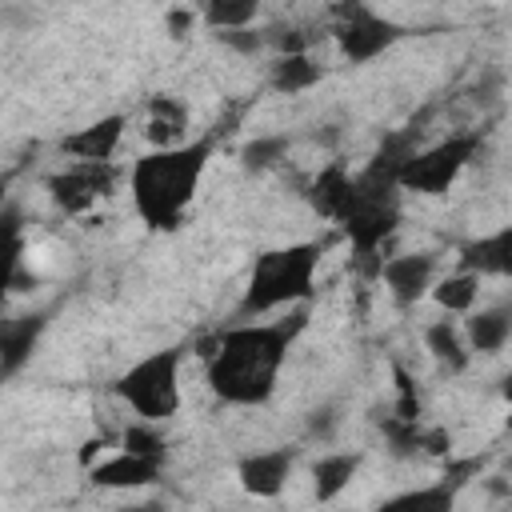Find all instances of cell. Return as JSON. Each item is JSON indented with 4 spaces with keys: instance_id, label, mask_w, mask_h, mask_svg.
Masks as SVG:
<instances>
[{
    "instance_id": "cell-7",
    "label": "cell",
    "mask_w": 512,
    "mask_h": 512,
    "mask_svg": "<svg viewBox=\"0 0 512 512\" xmlns=\"http://www.w3.org/2000/svg\"><path fill=\"white\" fill-rule=\"evenodd\" d=\"M380 280L388 284V296L400 308H408V304H416L436 284V256H428V252L392 256V260L380 264Z\"/></svg>"
},
{
    "instance_id": "cell-17",
    "label": "cell",
    "mask_w": 512,
    "mask_h": 512,
    "mask_svg": "<svg viewBox=\"0 0 512 512\" xmlns=\"http://www.w3.org/2000/svg\"><path fill=\"white\" fill-rule=\"evenodd\" d=\"M432 296L448 312H472L476 308V296H480V276L468 272V268H460V272L444 276L440 284H432Z\"/></svg>"
},
{
    "instance_id": "cell-13",
    "label": "cell",
    "mask_w": 512,
    "mask_h": 512,
    "mask_svg": "<svg viewBox=\"0 0 512 512\" xmlns=\"http://www.w3.org/2000/svg\"><path fill=\"white\" fill-rule=\"evenodd\" d=\"M468 316V324H464V344L472 348V352H500L504 344H508V336H512V312L504 308V304H496V308H472V312H464Z\"/></svg>"
},
{
    "instance_id": "cell-15",
    "label": "cell",
    "mask_w": 512,
    "mask_h": 512,
    "mask_svg": "<svg viewBox=\"0 0 512 512\" xmlns=\"http://www.w3.org/2000/svg\"><path fill=\"white\" fill-rule=\"evenodd\" d=\"M40 316H12V320H0V372H12L36 344L40 336Z\"/></svg>"
},
{
    "instance_id": "cell-3",
    "label": "cell",
    "mask_w": 512,
    "mask_h": 512,
    "mask_svg": "<svg viewBox=\"0 0 512 512\" xmlns=\"http://www.w3.org/2000/svg\"><path fill=\"white\" fill-rule=\"evenodd\" d=\"M320 264V248L316 244H292V248H276L264 252L248 276L244 300H240V320L248 316H268L276 308H288L296 300H304L312 292V276Z\"/></svg>"
},
{
    "instance_id": "cell-19",
    "label": "cell",
    "mask_w": 512,
    "mask_h": 512,
    "mask_svg": "<svg viewBox=\"0 0 512 512\" xmlns=\"http://www.w3.org/2000/svg\"><path fill=\"white\" fill-rule=\"evenodd\" d=\"M320 80V64H312L308 52H288L276 60V72H272V84L280 92H304Z\"/></svg>"
},
{
    "instance_id": "cell-24",
    "label": "cell",
    "mask_w": 512,
    "mask_h": 512,
    "mask_svg": "<svg viewBox=\"0 0 512 512\" xmlns=\"http://www.w3.org/2000/svg\"><path fill=\"white\" fill-rule=\"evenodd\" d=\"M4 204H8V180L0 176V208H4Z\"/></svg>"
},
{
    "instance_id": "cell-12",
    "label": "cell",
    "mask_w": 512,
    "mask_h": 512,
    "mask_svg": "<svg viewBox=\"0 0 512 512\" xmlns=\"http://www.w3.org/2000/svg\"><path fill=\"white\" fill-rule=\"evenodd\" d=\"M292 476V452L276 448V452H256L240 464V484L256 496H276Z\"/></svg>"
},
{
    "instance_id": "cell-18",
    "label": "cell",
    "mask_w": 512,
    "mask_h": 512,
    "mask_svg": "<svg viewBox=\"0 0 512 512\" xmlns=\"http://www.w3.org/2000/svg\"><path fill=\"white\" fill-rule=\"evenodd\" d=\"M360 468V456L356 452H340V456H320L316 468H312V480H316V496L320 500H332Z\"/></svg>"
},
{
    "instance_id": "cell-23",
    "label": "cell",
    "mask_w": 512,
    "mask_h": 512,
    "mask_svg": "<svg viewBox=\"0 0 512 512\" xmlns=\"http://www.w3.org/2000/svg\"><path fill=\"white\" fill-rule=\"evenodd\" d=\"M284 144H288V140H280V136H272V140H256V144H248L244 160H248L252 168H268V164L284 152Z\"/></svg>"
},
{
    "instance_id": "cell-6",
    "label": "cell",
    "mask_w": 512,
    "mask_h": 512,
    "mask_svg": "<svg viewBox=\"0 0 512 512\" xmlns=\"http://www.w3.org/2000/svg\"><path fill=\"white\" fill-rule=\"evenodd\" d=\"M396 36H400V28L392 24V20H384V16H376L372 8H364V4H344L340 8V20H336V44H340V52L348 56V60H372V56H380L384 48H392L396 44Z\"/></svg>"
},
{
    "instance_id": "cell-8",
    "label": "cell",
    "mask_w": 512,
    "mask_h": 512,
    "mask_svg": "<svg viewBox=\"0 0 512 512\" xmlns=\"http://www.w3.org/2000/svg\"><path fill=\"white\" fill-rule=\"evenodd\" d=\"M108 184H112L108 164H72L68 172L52 176V196L64 212H84L108 192Z\"/></svg>"
},
{
    "instance_id": "cell-16",
    "label": "cell",
    "mask_w": 512,
    "mask_h": 512,
    "mask_svg": "<svg viewBox=\"0 0 512 512\" xmlns=\"http://www.w3.org/2000/svg\"><path fill=\"white\" fill-rule=\"evenodd\" d=\"M184 128H188V112H184V104H176V100H168V96L152 100V116H148L144 136H148L156 148L184 144Z\"/></svg>"
},
{
    "instance_id": "cell-20",
    "label": "cell",
    "mask_w": 512,
    "mask_h": 512,
    "mask_svg": "<svg viewBox=\"0 0 512 512\" xmlns=\"http://www.w3.org/2000/svg\"><path fill=\"white\" fill-rule=\"evenodd\" d=\"M428 352H432L440 364H448L452 372L468 364V344H464V332H460V328H452L448 320H440V324H432V328H428Z\"/></svg>"
},
{
    "instance_id": "cell-11",
    "label": "cell",
    "mask_w": 512,
    "mask_h": 512,
    "mask_svg": "<svg viewBox=\"0 0 512 512\" xmlns=\"http://www.w3.org/2000/svg\"><path fill=\"white\" fill-rule=\"evenodd\" d=\"M24 252H28L24 216L12 204H4L0 208V296L20 284V276H24Z\"/></svg>"
},
{
    "instance_id": "cell-22",
    "label": "cell",
    "mask_w": 512,
    "mask_h": 512,
    "mask_svg": "<svg viewBox=\"0 0 512 512\" xmlns=\"http://www.w3.org/2000/svg\"><path fill=\"white\" fill-rule=\"evenodd\" d=\"M260 12V0H216L204 8V24H212L216 32H228V28H252Z\"/></svg>"
},
{
    "instance_id": "cell-14",
    "label": "cell",
    "mask_w": 512,
    "mask_h": 512,
    "mask_svg": "<svg viewBox=\"0 0 512 512\" xmlns=\"http://www.w3.org/2000/svg\"><path fill=\"white\" fill-rule=\"evenodd\" d=\"M460 268H468L476 276H504L512 268V232L500 228L496 236H484V240L468 244Z\"/></svg>"
},
{
    "instance_id": "cell-21",
    "label": "cell",
    "mask_w": 512,
    "mask_h": 512,
    "mask_svg": "<svg viewBox=\"0 0 512 512\" xmlns=\"http://www.w3.org/2000/svg\"><path fill=\"white\" fill-rule=\"evenodd\" d=\"M348 184H352V176H348L340 164L324 168V172L316 176V184H312V204H316L324 216H340V204H344V196H348Z\"/></svg>"
},
{
    "instance_id": "cell-1",
    "label": "cell",
    "mask_w": 512,
    "mask_h": 512,
    "mask_svg": "<svg viewBox=\"0 0 512 512\" xmlns=\"http://www.w3.org/2000/svg\"><path fill=\"white\" fill-rule=\"evenodd\" d=\"M300 320H244L216 340L208 352V384L228 404H264L288 360Z\"/></svg>"
},
{
    "instance_id": "cell-2",
    "label": "cell",
    "mask_w": 512,
    "mask_h": 512,
    "mask_svg": "<svg viewBox=\"0 0 512 512\" xmlns=\"http://www.w3.org/2000/svg\"><path fill=\"white\" fill-rule=\"evenodd\" d=\"M208 160H212V140H204V136L140 156L128 172L132 204H136L140 220L152 228H176L200 188Z\"/></svg>"
},
{
    "instance_id": "cell-25",
    "label": "cell",
    "mask_w": 512,
    "mask_h": 512,
    "mask_svg": "<svg viewBox=\"0 0 512 512\" xmlns=\"http://www.w3.org/2000/svg\"><path fill=\"white\" fill-rule=\"evenodd\" d=\"M188 4H196V8L204 12V8H208V4H216V0H188Z\"/></svg>"
},
{
    "instance_id": "cell-10",
    "label": "cell",
    "mask_w": 512,
    "mask_h": 512,
    "mask_svg": "<svg viewBox=\"0 0 512 512\" xmlns=\"http://www.w3.org/2000/svg\"><path fill=\"white\" fill-rule=\"evenodd\" d=\"M156 476H160V456L132 452V448H120L112 460L92 468V480L104 488H140V484H152Z\"/></svg>"
},
{
    "instance_id": "cell-5",
    "label": "cell",
    "mask_w": 512,
    "mask_h": 512,
    "mask_svg": "<svg viewBox=\"0 0 512 512\" xmlns=\"http://www.w3.org/2000/svg\"><path fill=\"white\" fill-rule=\"evenodd\" d=\"M480 148V136H448L440 144H428V148H416L400 172H396V184L400 188H416V192H444L460 168L472 160V152Z\"/></svg>"
},
{
    "instance_id": "cell-9",
    "label": "cell",
    "mask_w": 512,
    "mask_h": 512,
    "mask_svg": "<svg viewBox=\"0 0 512 512\" xmlns=\"http://www.w3.org/2000/svg\"><path fill=\"white\" fill-rule=\"evenodd\" d=\"M120 136H124V116H104V120L64 136L60 152L76 156V164H108L112 152L120 148Z\"/></svg>"
},
{
    "instance_id": "cell-4",
    "label": "cell",
    "mask_w": 512,
    "mask_h": 512,
    "mask_svg": "<svg viewBox=\"0 0 512 512\" xmlns=\"http://www.w3.org/2000/svg\"><path fill=\"white\" fill-rule=\"evenodd\" d=\"M120 400L148 424L168 420L180 408V352L164 348V352H148L144 360H136L120 384H116Z\"/></svg>"
}]
</instances>
